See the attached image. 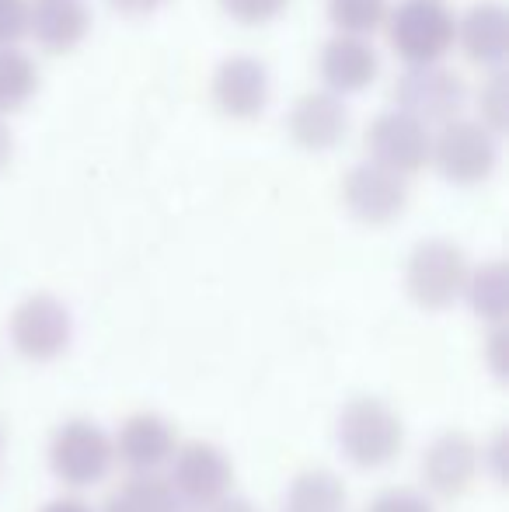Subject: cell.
<instances>
[{
	"label": "cell",
	"instance_id": "cell-1",
	"mask_svg": "<svg viewBox=\"0 0 509 512\" xmlns=\"http://www.w3.org/2000/svg\"><path fill=\"white\" fill-rule=\"evenodd\" d=\"M339 446L356 467L374 471L401 453L405 425L381 398H353L339 415Z\"/></svg>",
	"mask_w": 509,
	"mask_h": 512
},
{
	"label": "cell",
	"instance_id": "cell-2",
	"mask_svg": "<svg viewBox=\"0 0 509 512\" xmlns=\"http://www.w3.org/2000/svg\"><path fill=\"white\" fill-rule=\"evenodd\" d=\"M116 446L102 425L88 418H70L53 432L49 443V467L53 474L70 488H91L109 478Z\"/></svg>",
	"mask_w": 509,
	"mask_h": 512
},
{
	"label": "cell",
	"instance_id": "cell-3",
	"mask_svg": "<svg viewBox=\"0 0 509 512\" xmlns=\"http://www.w3.org/2000/svg\"><path fill=\"white\" fill-rule=\"evenodd\" d=\"M468 258L447 237H429L419 241L408 255L405 265V286L412 293V300L426 310H443L450 307L464 293L468 283Z\"/></svg>",
	"mask_w": 509,
	"mask_h": 512
},
{
	"label": "cell",
	"instance_id": "cell-4",
	"mask_svg": "<svg viewBox=\"0 0 509 512\" xmlns=\"http://www.w3.org/2000/svg\"><path fill=\"white\" fill-rule=\"evenodd\" d=\"M454 11L443 0H398L387 14V35L394 49L412 63H429L443 56L454 42Z\"/></svg>",
	"mask_w": 509,
	"mask_h": 512
},
{
	"label": "cell",
	"instance_id": "cell-5",
	"mask_svg": "<svg viewBox=\"0 0 509 512\" xmlns=\"http://www.w3.org/2000/svg\"><path fill=\"white\" fill-rule=\"evenodd\" d=\"M171 485L182 495V502L192 509H203L210 502L231 495L234 467L227 460V453L217 443H206V439H192L182 443L171 457Z\"/></svg>",
	"mask_w": 509,
	"mask_h": 512
},
{
	"label": "cell",
	"instance_id": "cell-6",
	"mask_svg": "<svg viewBox=\"0 0 509 512\" xmlns=\"http://www.w3.org/2000/svg\"><path fill=\"white\" fill-rule=\"evenodd\" d=\"M436 168L454 182H478L496 164V133L478 119H447L429 140Z\"/></svg>",
	"mask_w": 509,
	"mask_h": 512
},
{
	"label": "cell",
	"instance_id": "cell-7",
	"mask_svg": "<svg viewBox=\"0 0 509 512\" xmlns=\"http://www.w3.org/2000/svg\"><path fill=\"white\" fill-rule=\"evenodd\" d=\"M464 95V77L454 67H443V63H408L405 70L394 81V98L398 108L408 115H415L419 122L426 119H450V115L461 108Z\"/></svg>",
	"mask_w": 509,
	"mask_h": 512
},
{
	"label": "cell",
	"instance_id": "cell-8",
	"mask_svg": "<svg viewBox=\"0 0 509 512\" xmlns=\"http://www.w3.org/2000/svg\"><path fill=\"white\" fill-rule=\"evenodd\" d=\"M11 342L32 363H49L70 345V310L53 293H32L14 307Z\"/></svg>",
	"mask_w": 509,
	"mask_h": 512
},
{
	"label": "cell",
	"instance_id": "cell-9",
	"mask_svg": "<svg viewBox=\"0 0 509 512\" xmlns=\"http://www.w3.org/2000/svg\"><path fill=\"white\" fill-rule=\"evenodd\" d=\"M342 199L360 220L387 223L398 216L408 203V182L405 175L384 168L377 161H360L342 178Z\"/></svg>",
	"mask_w": 509,
	"mask_h": 512
},
{
	"label": "cell",
	"instance_id": "cell-10",
	"mask_svg": "<svg viewBox=\"0 0 509 512\" xmlns=\"http://www.w3.org/2000/svg\"><path fill=\"white\" fill-rule=\"evenodd\" d=\"M367 147H370V154H374V161L384 164V168L398 171V175L415 171V168H422L429 157L426 122L401 112V108H384L381 115L370 119Z\"/></svg>",
	"mask_w": 509,
	"mask_h": 512
},
{
	"label": "cell",
	"instance_id": "cell-11",
	"mask_svg": "<svg viewBox=\"0 0 509 512\" xmlns=\"http://www.w3.org/2000/svg\"><path fill=\"white\" fill-rule=\"evenodd\" d=\"M482 467V450L468 432H443L429 443L426 457H422V481L433 495L440 499H457L464 495L478 478Z\"/></svg>",
	"mask_w": 509,
	"mask_h": 512
},
{
	"label": "cell",
	"instance_id": "cell-12",
	"mask_svg": "<svg viewBox=\"0 0 509 512\" xmlns=\"http://www.w3.org/2000/svg\"><path fill=\"white\" fill-rule=\"evenodd\" d=\"M116 457L123 460L133 474H154L157 467H164L178 450L175 425L168 418L154 415V411H140V415H129L119 429Z\"/></svg>",
	"mask_w": 509,
	"mask_h": 512
},
{
	"label": "cell",
	"instance_id": "cell-13",
	"mask_svg": "<svg viewBox=\"0 0 509 512\" xmlns=\"http://www.w3.org/2000/svg\"><path fill=\"white\" fill-rule=\"evenodd\" d=\"M213 98L231 115H255L269 98V70L258 56L234 53L213 70Z\"/></svg>",
	"mask_w": 509,
	"mask_h": 512
},
{
	"label": "cell",
	"instance_id": "cell-14",
	"mask_svg": "<svg viewBox=\"0 0 509 512\" xmlns=\"http://www.w3.org/2000/svg\"><path fill=\"white\" fill-rule=\"evenodd\" d=\"M290 126L293 140L304 143V147H332L349 126V108L335 91L314 88L304 91L297 102L290 105Z\"/></svg>",
	"mask_w": 509,
	"mask_h": 512
},
{
	"label": "cell",
	"instance_id": "cell-15",
	"mask_svg": "<svg viewBox=\"0 0 509 512\" xmlns=\"http://www.w3.org/2000/svg\"><path fill=\"white\" fill-rule=\"evenodd\" d=\"M321 74L339 91L363 88V84L377 74L374 42H367L363 35H349V32L332 35V39L325 42V49H321Z\"/></svg>",
	"mask_w": 509,
	"mask_h": 512
},
{
	"label": "cell",
	"instance_id": "cell-16",
	"mask_svg": "<svg viewBox=\"0 0 509 512\" xmlns=\"http://www.w3.org/2000/svg\"><path fill=\"white\" fill-rule=\"evenodd\" d=\"M91 11L84 0H28V28L49 49H70L88 32Z\"/></svg>",
	"mask_w": 509,
	"mask_h": 512
},
{
	"label": "cell",
	"instance_id": "cell-17",
	"mask_svg": "<svg viewBox=\"0 0 509 512\" xmlns=\"http://www.w3.org/2000/svg\"><path fill=\"white\" fill-rule=\"evenodd\" d=\"M461 46L471 60L496 63L506 56V11L496 0H478L461 14Z\"/></svg>",
	"mask_w": 509,
	"mask_h": 512
},
{
	"label": "cell",
	"instance_id": "cell-18",
	"mask_svg": "<svg viewBox=\"0 0 509 512\" xmlns=\"http://www.w3.org/2000/svg\"><path fill=\"white\" fill-rule=\"evenodd\" d=\"M286 512H346V485L325 467L297 474L286 492Z\"/></svg>",
	"mask_w": 509,
	"mask_h": 512
},
{
	"label": "cell",
	"instance_id": "cell-19",
	"mask_svg": "<svg viewBox=\"0 0 509 512\" xmlns=\"http://www.w3.org/2000/svg\"><path fill=\"white\" fill-rule=\"evenodd\" d=\"M464 293H468V304L478 317L492 324L506 321V262H485L478 265L475 272H468V283H464Z\"/></svg>",
	"mask_w": 509,
	"mask_h": 512
},
{
	"label": "cell",
	"instance_id": "cell-20",
	"mask_svg": "<svg viewBox=\"0 0 509 512\" xmlns=\"http://www.w3.org/2000/svg\"><path fill=\"white\" fill-rule=\"evenodd\" d=\"M116 495L133 512H189L175 485L161 474H133Z\"/></svg>",
	"mask_w": 509,
	"mask_h": 512
},
{
	"label": "cell",
	"instance_id": "cell-21",
	"mask_svg": "<svg viewBox=\"0 0 509 512\" xmlns=\"http://www.w3.org/2000/svg\"><path fill=\"white\" fill-rule=\"evenodd\" d=\"M35 81H39V70H35L32 56L14 46H0V108L25 102L35 91Z\"/></svg>",
	"mask_w": 509,
	"mask_h": 512
},
{
	"label": "cell",
	"instance_id": "cell-22",
	"mask_svg": "<svg viewBox=\"0 0 509 512\" xmlns=\"http://www.w3.org/2000/svg\"><path fill=\"white\" fill-rule=\"evenodd\" d=\"M328 14L342 32L363 35L384 21L387 0H328Z\"/></svg>",
	"mask_w": 509,
	"mask_h": 512
},
{
	"label": "cell",
	"instance_id": "cell-23",
	"mask_svg": "<svg viewBox=\"0 0 509 512\" xmlns=\"http://www.w3.org/2000/svg\"><path fill=\"white\" fill-rule=\"evenodd\" d=\"M478 108H482V115L489 119L492 133H499L506 122V74L503 70L489 74V81L478 88Z\"/></svg>",
	"mask_w": 509,
	"mask_h": 512
},
{
	"label": "cell",
	"instance_id": "cell-24",
	"mask_svg": "<svg viewBox=\"0 0 509 512\" xmlns=\"http://www.w3.org/2000/svg\"><path fill=\"white\" fill-rule=\"evenodd\" d=\"M367 512H436L433 502L415 488H387L370 502Z\"/></svg>",
	"mask_w": 509,
	"mask_h": 512
},
{
	"label": "cell",
	"instance_id": "cell-25",
	"mask_svg": "<svg viewBox=\"0 0 509 512\" xmlns=\"http://www.w3.org/2000/svg\"><path fill=\"white\" fill-rule=\"evenodd\" d=\"M28 28V0H0V46H11Z\"/></svg>",
	"mask_w": 509,
	"mask_h": 512
},
{
	"label": "cell",
	"instance_id": "cell-26",
	"mask_svg": "<svg viewBox=\"0 0 509 512\" xmlns=\"http://www.w3.org/2000/svg\"><path fill=\"white\" fill-rule=\"evenodd\" d=\"M234 18H245V21H262V18H272L286 0H220Z\"/></svg>",
	"mask_w": 509,
	"mask_h": 512
},
{
	"label": "cell",
	"instance_id": "cell-27",
	"mask_svg": "<svg viewBox=\"0 0 509 512\" xmlns=\"http://www.w3.org/2000/svg\"><path fill=\"white\" fill-rule=\"evenodd\" d=\"M192 512H255V509H252V502L234 499V495H224V499L210 502V506H203V509H192Z\"/></svg>",
	"mask_w": 509,
	"mask_h": 512
},
{
	"label": "cell",
	"instance_id": "cell-28",
	"mask_svg": "<svg viewBox=\"0 0 509 512\" xmlns=\"http://www.w3.org/2000/svg\"><path fill=\"white\" fill-rule=\"evenodd\" d=\"M42 512H95V509H91L84 499H56V502H49Z\"/></svg>",
	"mask_w": 509,
	"mask_h": 512
},
{
	"label": "cell",
	"instance_id": "cell-29",
	"mask_svg": "<svg viewBox=\"0 0 509 512\" xmlns=\"http://www.w3.org/2000/svg\"><path fill=\"white\" fill-rule=\"evenodd\" d=\"M503 342H506V331H503V324H499L496 335H492V366H496V373H506V363H503Z\"/></svg>",
	"mask_w": 509,
	"mask_h": 512
},
{
	"label": "cell",
	"instance_id": "cell-30",
	"mask_svg": "<svg viewBox=\"0 0 509 512\" xmlns=\"http://www.w3.org/2000/svg\"><path fill=\"white\" fill-rule=\"evenodd\" d=\"M161 0H112V7H119V11H129V14H143L150 11V7H157Z\"/></svg>",
	"mask_w": 509,
	"mask_h": 512
},
{
	"label": "cell",
	"instance_id": "cell-31",
	"mask_svg": "<svg viewBox=\"0 0 509 512\" xmlns=\"http://www.w3.org/2000/svg\"><path fill=\"white\" fill-rule=\"evenodd\" d=\"M11 150H14V136H11V129H7V122L0 119V164L11 157Z\"/></svg>",
	"mask_w": 509,
	"mask_h": 512
},
{
	"label": "cell",
	"instance_id": "cell-32",
	"mask_svg": "<svg viewBox=\"0 0 509 512\" xmlns=\"http://www.w3.org/2000/svg\"><path fill=\"white\" fill-rule=\"evenodd\" d=\"M102 512H133V509H129L126 506V502L123 499H119V495H112V499L109 502H105V509Z\"/></svg>",
	"mask_w": 509,
	"mask_h": 512
}]
</instances>
